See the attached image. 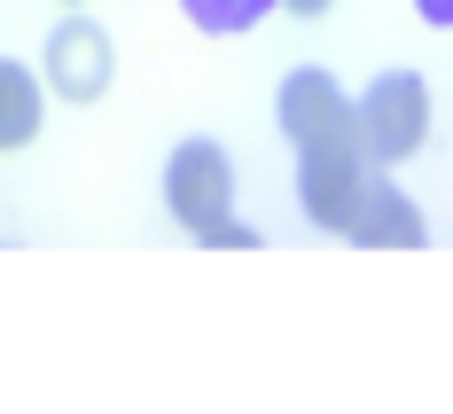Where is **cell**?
Wrapping results in <instances>:
<instances>
[{
	"instance_id": "1",
	"label": "cell",
	"mask_w": 453,
	"mask_h": 414,
	"mask_svg": "<svg viewBox=\"0 0 453 414\" xmlns=\"http://www.w3.org/2000/svg\"><path fill=\"white\" fill-rule=\"evenodd\" d=\"M281 134L297 157H313V149H367L360 141V102L336 87L328 71H289L281 79Z\"/></svg>"
},
{
	"instance_id": "2",
	"label": "cell",
	"mask_w": 453,
	"mask_h": 414,
	"mask_svg": "<svg viewBox=\"0 0 453 414\" xmlns=\"http://www.w3.org/2000/svg\"><path fill=\"white\" fill-rule=\"evenodd\" d=\"M360 141H367L375 165H407L414 149L430 141V87H422L414 71L367 79V94H360Z\"/></svg>"
},
{
	"instance_id": "3",
	"label": "cell",
	"mask_w": 453,
	"mask_h": 414,
	"mask_svg": "<svg viewBox=\"0 0 453 414\" xmlns=\"http://www.w3.org/2000/svg\"><path fill=\"white\" fill-rule=\"evenodd\" d=\"M165 211L188 234L219 227L226 211H234V165H226L219 141H180L173 149V165H165Z\"/></svg>"
},
{
	"instance_id": "4",
	"label": "cell",
	"mask_w": 453,
	"mask_h": 414,
	"mask_svg": "<svg viewBox=\"0 0 453 414\" xmlns=\"http://www.w3.org/2000/svg\"><path fill=\"white\" fill-rule=\"evenodd\" d=\"M367 149H313V157H297V203H305V219L320 227H352V203H360L367 188Z\"/></svg>"
},
{
	"instance_id": "5",
	"label": "cell",
	"mask_w": 453,
	"mask_h": 414,
	"mask_svg": "<svg viewBox=\"0 0 453 414\" xmlns=\"http://www.w3.org/2000/svg\"><path fill=\"white\" fill-rule=\"evenodd\" d=\"M110 32L87 24V16H71V24H55V40H47V87L55 102H102L110 94Z\"/></svg>"
},
{
	"instance_id": "6",
	"label": "cell",
	"mask_w": 453,
	"mask_h": 414,
	"mask_svg": "<svg viewBox=\"0 0 453 414\" xmlns=\"http://www.w3.org/2000/svg\"><path fill=\"white\" fill-rule=\"evenodd\" d=\"M352 242L360 250H414L422 242V211H414V196H399V188L383 180V172H367L360 203H352Z\"/></svg>"
},
{
	"instance_id": "7",
	"label": "cell",
	"mask_w": 453,
	"mask_h": 414,
	"mask_svg": "<svg viewBox=\"0 0 453 414\" xmlns=\"http://www.w3.org/2000/svg\"><path fill=\"white\" fill-rule=\"evenodd\" d=\"M40 79L24 71V63H8L0 55V149H24V141L40 134Z\"/></svg>"
},
{
	"instance_id": "8",
	"label": "cell",
	"mask_w": 453,
	"mask_h": 414,
	"mask_svg": "<svg viewBox=\"0 0 453 414\" xmlns=\"http://www.w3.org/2000/svg\"><path fill=\"white\" fill-rule=\"evenodd\" d=\"M281 0H180V16L196 32H211V40H234V32H258Z\"/></svg>"
},
{
	"instance_id": "9",
	"label": "cell",
	"mask_w": 453,
	"mask_h": 414,
	"mask_svg": "<svg viewBox=\"0 0 453 414\" xmlns=\"http://www.w3.org/2000/svg\"><path fill=\"white\" fill-rule=\"evenodd\" d=\"M203 242H211V250H258V227H242V219L226 211L219 227H203Z\"/></svg>"
},
{
	"instance_id": "10",
	"label": "cell",
	"mask_w": 453,
	"mask_h": 414,
	"mask_svg": "<svg viewBox=\"0 0 453 414\" xmlns=\"http://www.w3.org/2000/svg\"><path fill=\"white\" fill-rule=\"evenodd\" d=\"M414 16H422V24H446V32H453V0H414Z\"/></svg>"
},
{
	"instance_id": "11",
	"label": "cell",
	"mask_w": 453,
	"mask_h": 414,
	"mask_svg": "<svg viewBox=\"0 0 453 414\" xmlns=\"http://www.w3.org/2000/svg\"><path fill=\"white\" fill-rule=\"evenodd\" d=\"M281 8H289V16H328L336 0H281Z\"/></svg>"
}]
</instances>
